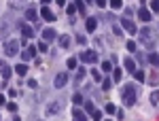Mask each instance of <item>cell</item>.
<instances>
[{"label":"cell","instance_id":"11","mask_svg":"<svg viewBox=\"0 0 159 121\" xmlns=\"http://www.w3.org/2000/svg\"><path fill=\"white\" fill-rule=\"evenodd\" d=\"M40 17H43L45 21H55V19H57V17H55V13L51 11L49 7H43V9H40Z\"/></svg>","mask_w":159,"mask_h":121},{"label":"cell","instance_id":"30","mask_svg":"<svg viewBox=\"0 0 159 121\" xmlns=\"http://www.w3.org/2000/svg\"><path fill=\"white\" fill-rule=\"evenodd\" d=\"M110 87H112V81H110V79H102V89H104V91H108Z\"/></svg>","mask_w":159,"mask_h":121},{"label":"cell","instance_id":"20","mask_svg":"<svg viewBox=\"0 0 159 121\" xmlns=\"http://www.w3.org/2000/svg\"><path fill=\"white\" fill-rule=\"evenodd\" d=\"M147 62L151 64V66H153V68H157V66H159V55H157V53H153V51H151V53L147 55Z\"/></svg>","mask_w":159,"mask_h":121},{"label":"cell","instance_id":"51","mask_svg":"<svg viewBox=\"0 0 159 121\" xmlns=\"http://www.w3.org/2000/svg\"><path fill=\"white\" fill-rule=\"evenodd\" d=\"M85 2H91V0H85Z\"/></svg>","mask_w":159,"mask_h":121},{"label":"cell","instance_id":"49","mask_svg":"<svg viewBox=\"0 0 159 121\" xmlns=\"http://www.w3.org/2000/svg\"><path fill=\"white\" fill-rule=\"evenodd\" d=\"M2 104H7V102H4V96L0 94V106H2Z\"/></svg>","mask_w":159,"mask_h":121},{"label":"cell","instance_id":"29","mask_svg":"<svg viewBox=\"0 0 159 121\" xmlns=\"http://www.w3.org/2000/svg\"><path fill=\"white\" fill-rule=\"evenodd\" d=\"M83 77H85V68H79V72H76V79H74V83L79 85L81 81H83Z\"/></svg>","mask_w":159,"mask_h":121},{"label":"cell","instance_id":"50","mask_svg":"<svg viewBox=\"0 0 159 121\" xmlns=\"http://www.w3.org/2000/svg\"><path fill=\"white\" fill-rule=\"evenodd\" d=\"M40 2H43V4H49V2H51V0H40Z\"/></svg>","mask_w":159,"mask_h":121},{"label":"cell","instance_id":"32","mask_svg":"<svg viewBox=\"0 0 159 121\" xmlns=\"http://www.w3.org/2000/svg\"><path fill=\"white\" fill-rule=\"evenodd\" d=\"M102 72H112V64L110 62H102Z\"/></svg>","mask_w":159,"mask_h":121},{"label":"cell","instance_id":"41","mask_svg":"<svg viewBox=\"0 0 159 121\" xmlns=\"http://www.w3.org/2000/svg\"><path fill=\"white\" fill-rule=\"evenodd\" d=\"M76 43H79V45H85V43H87L85 34H76Z\"/></svg>","mask_w":159,"mask_h":121},{"label":"cell","instance_id":"22","mask_svg":"<svg viewBox=\"0 0 159 121\" xmlns=\"http://www.w3.org/2000/svg\"><path fill=\"white\" fill-rule=\"evenodd\" d=\"M15 72L19 74V77H24V74H28V66L25 64H17L15 66Z\"/></svg>","mask_w":159,"mask_h":121},{"label":"cell","instance_id":"16","mask_svg":"<svg viewBox=\"0 0 159 121\" xmlns=\"http://www.w3.org/2000/svg\"><path fill=\"white\" fill-rule=\"evenodd\" d=\"M25 19H28V21H34V24H36V19H38V11L34 9V7H28V9H25Z\"/></svg>","mask_w":159,"mask_h":121},{"label":"cell","instance_id":"45","mask_svg":"<svg viewBox=\"0 0 159 121\" xmlns=\"http://www.w3.org/2000/svg\"><path fill=\"white\" fill-rule=\"evenodd\" d=\"M112 30H115V34H117V36H121V34H123V28H119V26H115Z\"/></svg>","mask_w":159,"mask_h":121},{"label":"cell","instance_id":"8","mask_svg":"<svg viewBox=\"0 0 159 121\" xmlns=\"http://www.w3.org/2000/svg\"><path fill=\"white\" fill-rule=\"evenodd\" d=\"M30 4H28V0H9V9L13 11H25Z\"/></svg>","mask_w":159,"mask_h":121},{"label":"cell","instance_id":"21","mask_svg":"<svg viewBox=\"0 0 159 121\" xmlns=\"http://www.w3.org/2000/svg\"><path fill=\"white\" fill-rule=\"evenodd\" d=\"M121 77H123L121 68H112V81H115V83H119V81H121Z\"/></svg>","mask_w":159,"mask_h":121},{"label":"cell","instance_id":"40","mask_svg":"<svg viewBox=\"0 0 159 121\" xmlns=\"http://www.w3.org/2000/svg\"><path fill=\"white\" fill-rule=\"evenodd\" d=\"M134 53H136V58H138V62H140V64H144V62H147V58H144V55H142V53H140L138 49H136Z\"/></svg>","mask_w":159,"mask_h":121},{"label":"cell","instance_id":"13","mask_svg":"<svg viewBox=\"0 0 159 121\" xmlns=\"http://www.w3.org/2000/svg\"><path fill=\"white\" fill-rule=\"evenodd\" d=\"M0 74H2V79H4V81H9V79L13 77V70L7 66V62H2V60H0Z\"/></svg>","mask_w":159,"mask_h":121},{"label":"cell","instance_id":"9","mask_svg":"<svg viewBox=\"0 0 159 121\" xmlns=\"http://www.w3.org/2000/svg\"><path fill=\"white\" fill-rule=\"evenodd\" d=\"M19 30H21V36H24V38H32V36H34V32H36L34 26H28V24H21V26H19Z\"/></svg>","mask_w":159,"mask_h":121},{"label":"cell","instance_id":"3","mask_svg":"<svg viewBox=\"0 0 159 121\" xmlns=\"http://www.w3.org/2000/svg\"><path fill=\"white\" fill-rule=\"evenodd\" d=\"M13 30V21L9 17H0V38H7Z\"/></svg>","mask_w":159,"mask_h":121},{"label":"cell","instance_id":"23","mask_svg":"<svg viewBox=\"0 0 159 121\" xmlns=\"http://www.w3.org/2000/svg\"><path fill=\"white\" fill-rule=\"evenodd\" d=\"M72 117H74L76 121H85V113H83L81 109H74V110H72Z\"/></svg>","mask_w":159,"mask_h":121},{"label":"cell","instance_id":"14","mask_svg":"<svg viewBox=\"0 0 159 121\" xmlns=\"http://www.w3.org/2000/svg\"><path fill=\"white\" fill-rule=\"evenodd\" d=\"M55 38H57V32H55L53 28H45V30H43V40L51 43V40H55Z\"/></svg>","mask_w":159,"mask_h":121},{"label":"cell","instance_id":"2","mask_svg":"<svg viewBox=\"0 0 159 121\" xmlns=\"http://www.w3.org/2000/svg\"><path fill=\"white\" fill-rule=\"evenodd\" d=\"M123 104L125 106H134L136 100H138V91H136V85L134 83H127L123 87Z\"/></svg>","mask_w":159,"mask_h":121},{"label":"cell","instance_id":"17","mask_svg":"<svg viewBox=\"0 0 159 121\" xmlns=\"http://www.w3.org/2000/svg\"><path fill=\"white\" fill-rule=\"evenodd\" d=\"M151 17H153V13L148 11V9H140V11H138V19H140V21H144V24L151 21Z\"/></svg>","mask_w":159,"mask_h":121},{"label":"cell","instance_id":"35","mask_svg":"<svg viewBox=\"0 0 159 121\" xmlns=\"http://www.w3.org/2000/svg\"><path fill=\"white\" fill-rule=\"evenodd\" d=\"M148 83H151V85H157V83H159V77H157L155 72H153V74H148Z\"/></svg>","mask_w":159,"mask_h":121},{"label":"cell","instance_id":"42","mask_svg":"<svg viewBox=\"0 0 159 121\" xmlns=\"http://www.w3.org/2000/svg\"><path fill=\"white\" fill-rule=\"evenodd\" d=\"M74 11H76V4H68V7H66V13H68V15H72Z\"/></svg>","mask_w":159,"mask_h":121},{"label":"cell","instance_id":"37","mask_svg":"<svg viewBox=\"0 0 159 121\" xmlns=\"http://www.w3.org/2000/svg\"><path fill=\"white\" fill-rule=\"evenodd\" d=\"M151 9L153 13H159V0H151Z\"/></svg>","mask_w":159,"mask_h":121},{"label":"cell","instance_id":"26","mask_svg":"<svg viewBox=\"0 0 159 121\" xmlns=\"http://www.w3.org/2000/svg\"><path fill=\"white\" fill-rule=\"evenodd\" d=\"M91 79H93L96 83H102V79H104V77H102V72H100V70H96V68H93V70H91Z\"/></svg>","mask_w":159,"mask_h":121},{"label":"cell","instance_id":"7","mask_svg":"<svg viewBox=\"0 0 159 121\" xmlns=\"http://www.w3.org/2000/svg\"><path fill=\"white\" fill-rule=\"evenodd\" d=\"M64 109V102H60V100H53V102H49V104H47V115H57V113H60V110Z\"/></svg>","mask_w":159,"mask_h":121},{"label":"cell","instance_id":"19","mask_svg":"<svg viewBox=\"0 0 159 121\" xmlns=\"http://www.w3.org/2000/svg\"><path fill=\"white\" fill-rule=\"evenodd\" d=\"M87 32H96V30H98V19H96V17H87Z\"/></svg>","mask_w":159,"mask_h":121},{"label":"cell","instance_id":"43","mask_svg":"<svg viewBox=\"0 0 159 121\" xmlns=\"http://www.w3.org/2000/svg\"><path fill=\"white\" fill-rule=\"evenodd\" d=\"M7 110L15 113V110H17V104H15V102H9V104H7Z\"/></svg>","mask_w":159,"mask_h":121},{"label":"cell","instance_id":"38","mask_svg":"<svg viewBox=\"0 0 159 121\" xmlns=\"http://www.w3.org/2000/svg\"><path fill=\"white\" fill-rule=\"evenodd\" d=\"M136 49H138V47H136V40H129V43H127V51H129V53H134Z\"/></svg>","mask_w":159,"mask_h":121},{"label":"cell","instance_id":"44","mask_svg":"<svg viewBox=\"0 0 159 121\" xmlns=\"http://www.w3.org/2000/svg\"><path fill=\"white\" fill-rule=\"evenodd\" d=\"M28 87H32V89H36V87H38V83L34 81V79H30V81H28Z\"/></svg>","mask_w":159,"mask_h":121},{"label":"cell","instance_id":"25","mask_svg":"<svg viewBox=\"0 0 159 121\" xmlns=\"http://www.w3.org/2000/svg\"><path fill=\"white\" fill-rule=\"evenodd\" d=\"M134 77H136L138 83H144V81H147V74L142 72V70H134Z\"/></svg>","mask_w":159,"mask_h":121},{"label":"cell","instance_id":"39","mask_svg":"<svg viewBox=\"0 0 159 121\" xmlns=\"http://www.w3.org/2000/svg\"><path fill=\"white\" fill-rule=\"evenodd\" d=\"M47 49H49V45H47V40H43V43H38V51H43V53H45Z\"/></svg>","mask_w":159,"mask_h":121},{"label":"cell","instance_id":"1","mask_svg":"<svg viewBox=\"0 0 159 121\" xmlns=\"http://www.w3.org/2000/svg\"><path fill=\"white\" fill-rule=\"evenodd\" d=\"M138 40L144 45V47L153 49L155 47V43H157V34L153 32V28H148V26H144L140 32H138Z\"/></svg>","mask_w":159,"mask_h":121},{"label":"cell","instance_id":"6","mask_svg":"<svg viewBox=\"0 0 159 121\" xmlns=\"http://www.w3.org/2000/svg\"><path fill=\"white\" fill-rule=\"evenodd\" d=\"M85 113L87 115H89V117H91V119H102V110H96V106H93V102H89V100H87L85 102Z\"/></svg>","mask_w":159,"mask_h":121},{"label":"cell","instance_id":"5","mask_svg":"<svg viewBox=\"0 0 159 121\" xmlns=\"http://www.w3.org/2000/svg\"><path fill=\"white\" fill-rule=\"evenodd\" d=\"M79 60L85 62V64H96V62H98V53H96L93 49H87V51H83V53L79 55Z\"/></svg>","mask_w":159,"mask_h":121},{"label":"cell","instance_id":"36","mask_svg":"<svg viewBox=\"0 0 159 121\" xmlns=\"http://www.w3.org/2000/svg\"><path fill=\"white\" fill-rule=\"evenodd\" d=\"M104 110H106L108 115H115V110H117V106H115V104H110V102H108V104H106V109H104Z\"/></svg>","mask_w":159,"mask_h":121},{"label":"cell","instance_id":"28","mask_svg":"<svg viewBox=\"0 0 159 121\" xmlns=\"http://www.w3.org/2000/svg\"><path fill=\"white\" fill-rule=\"evenodd\" d=\"M125 68H127L129 72H134V70H136V62L132 60V58H127V60H125Z\"/></svg>","mask_w":159,"mask_h":121},{"label":"cell","instance_id":"33","mask_svg":"<svg viewBox=\"0 0 159 121\" xmlns=\"http://www.w3.org/2000/svg\"><path fill=\"white\" fill-rule=\"evenodd\" d=\"M76 60H79V58H70V60H66V64H68V70L76 68Z\"/></svg>","mask_w":159,"mask_h":121},{"label":"cell","instance_id":"24","mask_svg":"<svg viewBox=\"0 0 159 121\" xmlns=\"http://www.w3.org/2000/svg\"><path fill=\"white\" fill-rule=\"evenodd\" d=\"M110 9H115V11H119V9H123V0H108Z\"/></svg>","mask_w":159,"mask_h":121},{"label":"cell","instance_id":"47","mask_svg":"<svg viewBox=\"0 0 159 121\" xmlns=\"http://www.w3.org/2000/svg\"><path fill=\"white\" fill-rule=\"evenodd\" d=\"M132 13H134L132 9H125V11H123V17H132Z\"/></svg>","mask_w":159,"mask_h":121},{"label":"cell","instance_id":"12","mask_svg":"<svg viewBox=\"0 0 159 121\" xmlns=\"http://www.w3.org/2000/svg\"><path fill=\"white\" fill-rule=\"evenodd\" d=\"M121 26H123V30H127L129 34H136V24L129 19V17H123V19H121Z\"/></svg>","mask_w":159,"mask_h":121},{"label":"cell","instance_id":"48","mask_svg":"<svg viewBox=\"0 0 159 121\" xmlns=\"http://www.w3.org/2000/svg\"><path fill=\"white\" fill-rule=\"evenodd\" d=\"M55 2H57L60 7H66V0H55Z\"/></svg>","mask_w":159,"mask_h":121},{"label":"cell","instance_id":"27","mask_svg":"<svg viewBox=\"0 0 159 121\" xmlns=\"http://www.w3.org/2000/svg\"><path fill=\"white\" fill-rule=\"evenodd\" d=\"M72 102L76 104V106H79V104H83V102H85V100H83V94H81V91H76V94L72 96Z\"/></svg>","mask_w":159,"mask_h":121},{"label":"cell","instance_id":"10","mask_svg":"<svg viewBox=\"0 0 159 121\" xmlns=\"http://www.w3.org/2000/svg\"><path fill=\"white\" fill-rule=\"evenodd\" d=\"M68 83V72H60V74H55V81H53V85L57 87V89H61L64 85Z\"/></svg>","mask_w":159,"mask_h":121},{"label":"cell","instance_id":"15","mask_svg":"<svg viewBox=\"0 0 159 121\" xmlns=\"http://www.w3.org/2000/svg\"><path fill=\"white\" fill-rule=\"evenodd\" d=\"M36 51H38V47H30V49H25V51H21V60L30 62L32 58H36Z\"/></svg>","mask_w":159,"mask_h":121},{"label":"cell","instance_id":"46","mask_svg":"<svg viewBox=\"0 0 159 121\" xmlns=\"http://www.w3.org/2000/svg\"><path fill=\"white\" fill-rule=\"evenodd\" d=\"M96 4H98L100 9H104V7H106V4H108V2H106V0H96Z\"/></svg>","mask_w":159,"mask_h":121},{"label":"cell","instance_id":"4","mask_svg":"<svg viewBox=\"0 0 159 121\" xmlns=\"http://www.w3.org/2000/svg\"><path fill=\"white\" fill-rule=\"evenodd\" d=\"M4 53H7L9 58H15V55L19 53V43L13 40V38H9V40L4 43Z\"/></svg>","mask_w":159,"mask_h":121},{"label":"cell","instance_id":"34","mask_svg":"<svg viewBox=\"0 0 159 121\" xmlns=\"http://www.w3.org/2000/svg\"><path fill=\"white\" fill-rule=\"evenodd\" d=\"M157 102H159V89H155L151 94V104H157Z\"/></svg>","mask_w":159,"mask_h":121},{"label":"cell","instance_id":"31","mask_svg":"<svg viewBox=\"0 0 159 121\" xmlns=\"http://www.w3.org/2000/svg\"><path fill=\"white\" fill-rule=\"evenodd\" d=\"M74 4H76V9H79V11H81L83 15H85V9H87V7H85V0H76Z\"/></svg>","mask_w":159,"mask_h":121},{"label":"cell","instance_id":"18","mask_svg":"<svg viewBox=\"0 0 159 121\" xmlns=\"http://www.w3.org/2000/svg\"><path fill=\"white\" fill-rule=\"evenodd\" d=\"M57 40H60V47H61V49H68L70 45H72V38L68 36V34H61V36H57Z\"/></svg>","mask_w":159,"mask_h":121}]
</instances>
